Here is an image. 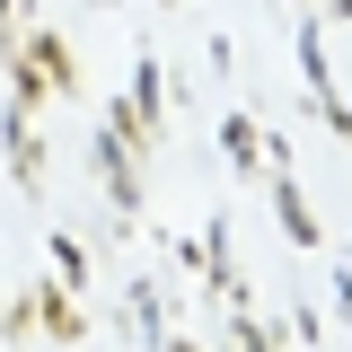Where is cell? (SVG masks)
Listing matches in <instances>:
<instances>
[{"mask_svg":"<svg viewBox=\"0 0 352 352\" xmlns=\"http://www.w3.org/2000/svg\"><path fill=\"white\" fill-rule=\"evenodd\" d=\"M0 62L18 80V106H53L71 88V44L27 18V0H0Z\"/></svg>","mask_w":352,"mask_h":352,"instance_id":"6da1fadb","label":"cell"},{"mask_svg":"<svg viewBox=\"0 0 352 352\" xmlns=\"http://www.w3.org/2000/svg\"><path fill=\"white\" fill-rule=\"evenodd\" d=\"M0 132H9V168H18V185L36 194V185H44V132H36V106H18V97H9Z\"/></svg>","mask_w":352,"mask_h":352,"instance_id":"7a4b0ae2","label":"cell"},{"mask_svg":"<svg viewBox=\"0 0 352 352\" xmlns=\"http://www.w3.org/2000/svg\"><path fill=\"white\" fill-rule=\"evenodd\" d=\"M97 176H106V194H115V212H141V176H132V141H124V132H115V124H106V132H97Z\"/></svg>","mask_w":352,"mask_h":352,"instance_id":"3957f363","label":"cell"},{"mask_svg":"<svg viewBox=\"0 0 352 352\" xmlns=\"http://www.w3.org/2000/svg\"><path fill=\"white\" fill-rule=\"evenodd\" d=\"M27 308H36V326H44V335H53V344H80V335H88V317H80V300H71L62 282H36V291H27Z\"/></svg>","mask_w":352,"mask_h":352,"instance_id":"277c9868","label":"cell"},{"mask_svg":"<svg viewBox=\"0 0 352 352\" xmlns=\"http://www.w3.org/2000/svg\"><path fill=\"white\" fill-rule=\"evenodd\" d=\"M273 212H282V229H291V247H326V238H317V212H308V194H300L291 168H273Z\"/></svg>","mask_w":352,"mask_h":352,"instance_id":"5b68a950","label":"cell"},{"mask_svg":"<svg viewBox=\"0 0 352 352\" xmlns=\"http://www.w3.org/2000/svg\"><path fill=\"white\" fill-rule=\"evenodd\" d=\"M220 141H229V159H238V168H282V150H273L247 115H229V124H220Z\"/></svg>","mask_w":352,"mask_h":352,"instance_id":"8992f818","label":"cell"},{"mask_svg":"<svg viewBox=\"0 0 352 352\" xmlns=\"http://www.w3.org/2000/svg\"><path fill=\"white\" fill-rule=\"evenodd\" d=\"M229 344H238V352H282V344H273V335L256 326V317H247V300L229 308Z\"/></svg>","mask_w":352,"mask_h":352,"instance_id":"52a82bcc","label":"cell"},{"mask_svg":"<svg viewBox=\"0 0 352 352\" xmlns=\"http://www.w3.org/2000/svg\"><path fill=\"white\" fill-rule=\"evenodd\" d=\"M88 273V256H80V238H53V282H62V291H71V282H80Z\"/></svg>","mask_w":352,"mask_h":352,"instance_id":"ba28073f","label":"cell"},{"mask_svg":"<svg viewBox=\"0 0 352 352\" xmlns=\"http://www.w3.org/2000/svg\"><path fill=\"white\" fill-rule=\"evenodd\" d=\"M326 124H335V132L352 141V88H335V97H326Z\"/></svg>","mask_w":352,"mask_h":352,"instance_id":"9c48e42d","label":"cell"},{"mask_svg":"<svg viewBox=\"0 0 352 352\" xmlns=\"http://www.w3.org/2000/svg\"><path fill=\"white\" fill-rule=\"evenodd\" d=\"M159 352H194V344H185V335H159Z\"/></svg>","mask_w":352,"mask_h":352,"instance_id":"30bf717a","label":"cell"}]
</instances>
